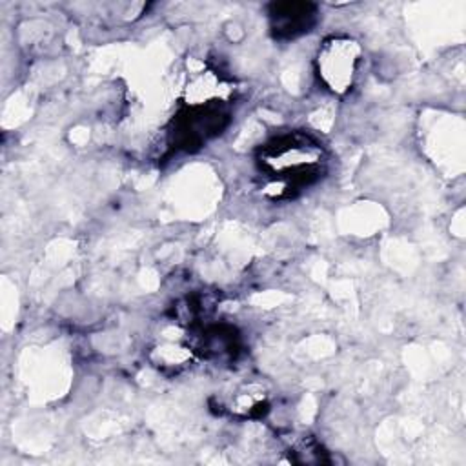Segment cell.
<instances>
[{
  "instance_id": "cell-1",
  "label": "cell",
  "mask_w": 466,
  "mask_h": 466,
  "mask_svg": "<svg viewBox=\"0 0 466 466\" xmlns=\"http://www.w3.org/2000/svg\"><path fill=\"white\" fill-rule=\"evenodd\" d=\"M324 153L320 144L304 133L273 138L262 147L260 164L264 171L279 180L306 184L320 173Z\"/></svg>"
},
{
  "instance_id": "cell-2",
  "label": "cell",
  "mask_w": 466,
  "mask_h": 466,
  "mask_svg": "<svg viewBox=\"0 0 466 466\" xmlns=\"http://www.w3.org/2000/svg\"><path fill=\"white\" fill-rule=\"evenodd\" d=\"M360 62V46L351 36L337 35L322 42L317 53V73L322 84L333 93L351 89Z\"/></svg>"
},
{
  "instance_id": "cell-3",
  "label": "cell",
  "mask_w": 466,
  "mask_h": 466,
  "mask_svg": "<svg viewBox=\"0 0 466 466\" xmlns=\"http://www.w3.org/2000/svg\"><path fill=\"white\" fill-rule=\"evenodd\" d=\"M231 93L233 86L220 73L204 69L187 80L184 87V100L189 109H208L224 104Z\"/></svg>"
},
{
  "instance_id": "cell-4",
  "label": "cell",
  "mask_w": 466,
  "mask_h": 466,
  "mask_svg": "<svg viewBox=\"0 0 466 466\" xmlns=\"http://www.w3.org/2000/svg\"><path fill=\"white\" fill-rule=\"evenodd\" d=\"M271 25L279 36H297L315 22V5L304 2H284L273 4L271 11Z\"/></svg>"
},
{
  "instance_id": "cell-5",
  "label": "cell",
  "mask_w": 466,
  "mask_h": 466,
  "mask_svg": "<svg viewBox=\"0 0 466 466\" xmlns=\"http://www.w3.org/2000/svg\"><path fill=\"white\" fill-rule=\"evenodd\" d=\"M153 355H155V362L162 364V366H177V364H182L187 359L186 348H180V346L171 344V342L157 346Z\"/></svg>"
}]
</instances>
